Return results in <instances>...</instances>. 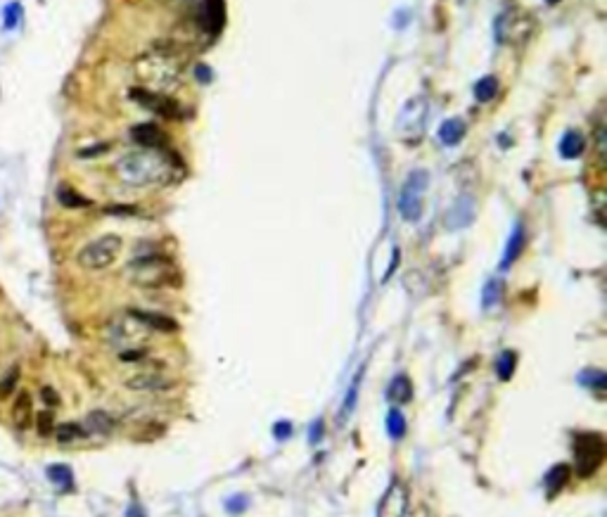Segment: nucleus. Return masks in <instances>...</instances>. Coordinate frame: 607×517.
I'll list each match as a JSON object with an SVG mask.
<instances>
[{"instance_id":"f257e3e1","label":"nucleus","mask_w":607,"mask_h":517,"mask_svg":"<svg viewBox=\"0 0 607 517\" xmlns=\"http://www.w3.org/2000/svg\"><path fill=\"white\" fill-rule=\"evenodd\" d=\"M116 174L128 185H168L183 178L185 166L168 150H138L116 162Z\"/></svg>"},{"instance_id":"f03ea898","label":"nucleus","mask_w":607,"mask_h":517,"mask_svg":"<svg viewBox=\"0 0 607 517\" xmlns=\"http://www.w3.org/2000/svg\"><path fill=\"white\" fill-rule=\"evenodd\" d=\"M133 71L138 81L147 86V90L168 95L183 83L185 57L178 50V45L159 41L133 62Z\"/></svg>"},{"instance_id":"7ed1b4c3","label":"nucleus","mask_w":607,"mask_h":517,"mask_svg":"<svg viewBox=\"0 0 607 517\" xmlns=\"http://www.w3.org/2000/svg\"><path fill=\"white\" fill-rule=\"evenodd\" d=\"M176 276V268L168 259H164L157 252H135L133 261L126 266V278L133 285L157 290V287L171 285Z\"/></svg>"},{"instance_id":"20e7f679","label":"nucleus","mask_w":607,"mask_h":517,"mask_svg":"<svg viewBox=\"0 0 607 517\" xmlns=\"http://www.w3.org/2000/svg\"><path fill=\"white\" fill-rule=\"evenodd\" d=\"M149 332H152V330H147L145 325L138 323L133 316L123 313L121 318H116L114 323L107 325V332H104V335H107L109 344L116 346L121 353H126V351L142 349V344L147 342Z\"/></svg>"},{"instance_id":"39448f33","label":"nucleus","mask_w":607,"mask_h":517,"mask_svg":"<svg viewBox=\"0 0 607 517\" xmlns=\"http://www.w3.org/2000/svg\"><path fill=\"white\" fill-rule=\"evenodd\" d=\"M121 252V238L119 235H102L93 242H88L81 252H78V266L86 271H102V268L112 266Z\"/></svg>"},{"instance_id":"423d86ee","label":"nucleus","mask_w":607,"mask_h":517,"mask_svg":"<svg viewBox=\"0 0 607 517\" xmlns=\"http://www.w3.org/2000/svg\"><path fill=\"white\" fill-rule=\"evenodd\" d=\"M574 461L579 477H591L605 461V442L600 434H579L574 439Z\"/></svg>"},{"instance_id":"0eeeda50","label":"nucleus","mask_w":607,"mask_h":517,"mask_svg":"<svg viewBox=\"0 0 607 517\" xmlns=\"http://www.w3.org/2000/svg\"><path fill=\"white\" fill-rule=\"evenodd\" d=\"M427 171H413L399 195V212L406 221H417L422 216V193L427 190Z\"/></svg>"},{"instance_id":"6e6552de","label":"nucleus","mask_w":607,"mask_h":517,"mask_svg":"<svg viewBox=\"0 0 607 517\" xmlns=\"http://www.w3.org/2000/svg\"><path fill=\"white\" fill-rule=\"evenodd\" d=\"M130 97L145 107L147 112H152L161 119H183V109L178 107V102L173 100L171 95H161V93H154V90H147V88H130Z\"/></svg>"},{"instance_id":"1a4fd4ad","label":"nucleus","mask_w":607,"mask_h":517,"mask_svg":"<svg viewBox=\"0 0 607 517\" xmlns=\"http://www.w3.org/2000/svg\"><path fill=\"white\" fill-rule=\"evenodd\" d=\"M427 116V102L422 97H413L406 107L401 109L399 121H396V130L403 135V140H420L417 135L422 133Z\"/></svg>"},{"instance_id":"9d476101","label":"nucleus","mask_w":607,"mask_h":517,"mask_svg":"<svg viewBox=\"0 0 607 517\" xmlns=\"http://www.w3.org/2000/svg\"><path fill=\"white\" fill-rule=\"evenodd\" d=\"M408 513V489L406 484L394 480L380 501V517H406Z\"/></svg>"},{"instance_id":"9b49d317","label":"nucleus","mask_w":607,"mask_h":517,"mask_svg":"<svg viewBox=\"0 0 607 517\" xmlns=\"http://www.w3.org/2000/svg\"><path fill=\"white\" fill-rule=\"evenodd\" d=\"M176 384L173 377L164 372H138L126 379V389L130 391H166Z\"/></svg>"},{"instance_id":"f8f14e48","label":"nucleus","mask_w":607,"mask_h":517,"mask_svg":"<svg viewBox=\"0 0 607 517\" xmlns=\"http://www.w3.org/2000/svg\"><path fill=\"white\" fill-rule=\"evenodd\" d=\"M130 138L145 150H164L166 147V133L154 123H138L130 128Z\"/></svg>"},{"instance_id":"ddd939ff","label":"nucleus","mask_w":607,"mask_h":517,"mask_svg":"<svg viewBox=\"0 0 607 517\" xmlns=\"http://www.w3.org/2000/svg\"><path fill=\"white\" fill-rule=\"evenodd\" d=\"M128 316H133L138 323L145 325L147 330H159V332H176L178 330V323L171 316H164V313L157 311H142V309H128Z\"/></svg>"},{"instance_id":"4468645a","label":"nucleus","mask_w":607,"mask_h":517,"mask_svg":"<svg viewBox=\"0 0 607 517\" xmlns=\"http://www.w3.org/2000/svg\"><path fill=\"white\" fill-rule=\"evenodd\" d=\"M202 26L211 34H219L223 29V22H226V8H223V0H204L202 5Z\"/></svg>"},{"instance_id":"2eb2a0df","label":"nucleus","mask_w":607,"mask_h":517,"mask_svg":"<svg viewBox=\"0 0 607 517\" xmlns=\"http://www.w3.org/2000/svg\"><path fill=\"white\" fill-rule=\"evenodd\" d=\"M34 420V401H31L29 391H19L12 401V422L17 430H26Z\"/></svg>"},{"instance_id":"dca6fc26","label":"nucleus","mask_w":607,"mask_h":517,"mask_svg":"<svg viewBox=\"0 0 607 517\" xmlns=\"http://www.w3.org/2000/svg\"><path fill=\"white\" fill-rule=\"evenodd\" d=\"M472 214H474L472 197H470V195H462V197L451 207V212H448L446 224L451 228H462V226H467L470 221H472Z\"/></svg>"},{"instance_id":"f3484780","label":"nucleus","mask_w":607,"mask_h":517,"mask_svg":"<svg viewBox=\"0 0 607 517\" xmlns=\"http://www.w3.org/2000/svg\"><path fill=\"white\" fill-rule=\"evenodd\" d=\"M86 427L88 434H109L116 427V420L104 410H93V413L86 415V420L81 422Z\"/></svg>"},{"instance_id":"a211bd4d","label":"nucleus","mask_w":607,"mask_h":517,"mask_svg":"<svg viewBox=\"0 0 607 517\" xmlns=\"http://www.w3.org/2000/svg\"><path fill=\"white\" fill-rule=\"evenodd\" d=\"M88 432L81 422H62L60 427H55V439L60 444H74L86 439Z\"/></svg>"},{"instance_id":"6ab92c4d","label":"nucleus","mask_w":607,"mask_h":517,"mask_svg":"<svg viewBox=\"0 0 607 517\" xmlns=\"http://www.w3.org/2000/svg\"><path fill=\"white\" fill-rule=\"evenodd\" d=\"M465 123H462L460 119H448L441 123L439 128V138L443 145H455V142H460L462 138H465Z\"/></svg>"},{"instance_id":"aec40b11","label":"nucleus","mask_w":607,"mask_h":517,"mask_svg":"<svg viewBox=\"0 0 607 517\" xmlns=\"http://www.w3.org/2000/svg\"><path fill=\"white\" fill-rule=\"evenodd\" d=\"M586 150V140L582 138V133H577V130H570V133H565L563 142H560V152H563V157H567V159H577V157H582Z\"/></svg>"},{"instance_id":"412c9836","label":"nucleus","mask_w":607,"mask_h":517,"mask_svg":"<svg viewBox=\"0 0 607 517\" xmlns=\"http://www.w3.org/2000/svg\"><path fill=\"white\" fill-rule=\"evenodd\" d=\"M389 399L391 403H408L413 399V384L408 377H394V382L389 384Z\"/></svg>"},{"instance_id":"4be33fe9","label":"nucleus","mask_w":607,"mask_h":517,"mask_svg":"<svg viewBox=\"0 0 607 517\" xmlns=\"http://www.w3.org/2000/svg\"><path fill=\"white\" fill-rule=\"evenodd\" d=\"M57 202L67 209H83V207H90V200L83 197L81 193H76L74 188L69 185H60L57 188Z\"/></svg>"},{"instance_id":"5701e85b","label":"nucleus","mask_w":607,"mask_h":517,"mask_svg":"<svg viewBox=\"0 0 607 517\" xmlns=\"http://www.w3.org/2000/svg\"><path fill=\"white\" fill-rule=\"evenodd\" d=\"M48 480L55 484L57 489H62V492H67V489L74 487V473H71V468H67V466H50Z\"/></svg>"},{"instance_id":"b1692460","label":"nucleus","mask_w":607,"mask_h":517,"mask_svg":"<svg viewBox=\"0 0 607 517\" xmlns=\"http://www.w3.org/2000/svg\"><path fill=\"white\" fill-rule=\"evenodd\" d=\"M19 375H22V368H19V365L15 363V365H10L8 372H5L3 377H0V399H3V401H5V399H10L12 391L17 389Z\"/></svg>"},{"instance_id":"393cba45","label":"nucleus","mask_w":607,"mask_h":517,"mask_svg":"<svg viewBox=\"0 0 607 517\" xmlns=\"http://www.w3.org/2000/svg\"><path fill=\"white\" fill-rule=\"evenodd\" d=\"M496 90H498V78L484 76L482 81H477V86H474V97H477L479 102H489V100H493Z\"/></svg>"},{"instance_id":"a878e982","label":"nucleus","mask_w":607,"mask_h":517,"mask_svg":"<svg viewBox=\"0 0 607 517\" xmlns=\"http://www.w3.org/2000/svg\"><path fill=\"white\" fill-rule=\"evenodd\" d=\"M567 480H570V468L567 466H556L548 473V494H558L560 489L565 487Z\"/></svg>"},{"instance_id":"bb28decb","label":"nucleus","mask_w":607,"mask_h":517,"mask_svg":"<svg viewBox=\"0 0 607 517\" xmlns=\"http://www.w3.org/2000/svg\"><path fill=\"white\" fill-rule=\"evenodd\" d=\"M525 250V228L517 226L513 233L510 242H508V252H505V259H503V266H508L510 261H515L520 257V252Z\"/></svg>"},{"instance_id":"cd10ccee","label":"nucleus","mask_w":607,"mask_h":517,"mask_svg":"<svg viewBox=\"0 0 607 517\" xmlns=\"http://www.w3.org/2000/svg\"><path fill=\"white\" fill-rule=\"evenodd\" d=\"M515 361H517V356H515L513 351H503L498 356V361H496V375H498L501 379H510L513 372H515Z\"/></svg>"},{"instance_id":"c85d7f7f","label":"nucleus","mask_w":607,"mask_h":517,"mask_svg":"<svg viewBox=\"0 0 607 517\" xmlns=\"http://www.w3.org/2000/svg\"><path fill=\"white\" fill-rule=\"evenodd\" d=\"M579 382L584 384V387H593V389H605L607 387V377L605 372L600 370H584L582 375H579Z\"/></svg>"},{"instance_id":"c756f323","label":"nucleus","mask_w":607,"mask_h":517,"mask_svg":"<svg viewBox=\"0 0 607 517\" xmlns=\"http://www.w3.org/2000/svg\"><path fill=\"white\" fill-rule=\"evenodd\" d=\"M387 430H389L391 439H401V437L406 434V422H403V415L396 408L391 410L387 418Z\"/></svg>"},{"instance_id":"7c9ffc66","label":"nucleus","mask_w":607,"mask_h":517,"mask_svg":"<svg viewBox=\"0 0 607 517\" xmlns=\"http://www.w3.org/2000/svg\"><path fill=\"white\" fill-rule=\"evenodd\" d=\"M3 22H5V29H17L19 22H22V5H19V3H8V5H5Z\"/></svg>"},{"instance_id":"2f4dec72","label":"nucleus","mask_w":607,"mask_h":517,"mask_svg":"<svg viewBox=\"0 0 607 517\" xmlns=\"http://www.w3.org/2000/svg\"><path fill=\"white\" fill-rule=\"evenodd\" d=\"M55 418H52V413L50 410H43V413H38L36 415V430H38V434L41 437H48V434H52V432H55Z\"/></svg>"},{"instance_id":"473e14b6","label":"nucleus","mask_w":607,"mask_h":517,"mask_svg":"<svg viewBox=\"0 0 607 517\" xmlns=\"http://www.w3.org/2000/svg\"><path fill=\"white\" fill-rule=\"evenodd\" d=\"M41 399H43V401L48 403V406H52V408H55V406H60V394H57V391L52 389V387H43V389H41Z\"/></svg>"},{"instance_id":"72a5a7b5","label":"nucleus","mask_w":607,"mask_h":517,"mask_svg":"<svg viewBox=\"0 0 607 517\" xmlns=\"http://www.w3.org/2000/svg\"><path fill=\"white\" fill-rule=\"evenodd\" d=\"M273 434H276V439H285V437L292 434V425L285 422V420H280V422L276 425V430H273Z\"/></svg>"},{"instance_id":"f704fd0d","label":"nucleus","mask_w":607,"mask_h":517,"mask_svg":"<svg viewBox=\"0 0 607 517\" xmlns=\"http://www.w3.org/2000/svg\"><path fill=\"white\" fill-rule=\"evenodd\" d=\"M107 214L109 216H135L138 214V209L135 207H109Z\"/></svg>"},{"instance_id":"c9c22d12","label":"nucleus","mask_w":607,"mask_h":517,"mask_svg":"<svg viewBox=\"0 0 607 517\" xmlns=\"http://www.w3.org/2000/svg\"><path fill=\"white\" fill-rule=\"evenodd\" d=\"M491 297L496 302V297H498V283H489L486 285V292H484V306L489 309V304H491Z\"/></svg>"},{"instance_id":"e433bc0d","label":"nucleus","mask_w":607,"mask_h":517,"mask_svg":"<svg viewBox=\"0 0 607 517\" xmlns=\"http://www.w3.org/2000/svg\"><path fill=\"white\" fill-rule=\"evenodd\" d=\"M100 152H107V145L88 147V150H83V152H78V154H81V159H90V157H93V154H100Z\"/></svg>"},{"instance_id":"4c0bfd02","label":"nucleus","mask_w":607,"mask_h":517,"mask_svg":"<svg viewBox=\"0 0 607 517\" xmlns=\"http://www.w3.org/2000/svg\"><path fill=\"white\" fill-rule=\"evenodd\" d=\"M406 517H432V510L427 506H417L413 513H406Z\"/></svg>"},{"instance_id":"58836bf2","label":"nucleus","mask_w":607,"mask_h":517,"mask_svg":"<svg viewBox=\"0 0 607 517\" xmlns=\"http://www.w3.org/2000/svg\"><path fill=\"white\" fill-rule=\"evenodd\" d=\"M321 432H323V422H316V425H313V430H311V442H313V444L318 442V437H321Z\"/></svg>"},{"instance_id":"ea45409f","label":"nucleus","mask_w":607,"mask_h":517,"mask_svg":"<svg viewBox=\"0 0 607 517\" xmlns=\"http://www.w3.org/2000/svg\"><path fill=\"white\" fill-rule=\"evenodd\" d=\"M243 506H245V501H233V503H231V506H228V508H231L233 513H238V510L243 508Z\"/></svg>"}]
</instances>
